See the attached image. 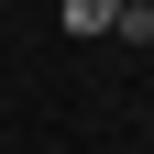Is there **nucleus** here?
Wrapping results in <instances>:
<instances>
[{
	"label": "nucleus",
	"instance_id": "f257e3e1",
	"mask_svg": "<svg viewBox=\"0 0 154 154\" xmlns=\"http://www.w3.org/2000/svg\"><path fill=\"white\" fill-rule=\"evenodd\" d=\"M66 11V33H110V0H55Z\"/></svg>",
	"mask_w": 154,
	"mask_h": 154
},
{
	"label": "nucleus",
	"instance_id": "f03ea898",
	"mask_svg": "<svg viewBox=\"0 0 154 154\" xmlns=\"http://www.w3.org/2000/svg\"><path fill=\"white\" fill-rule=\"evenodd\" d=\"M110 33H121V44H154V11H121V0H110Z\"/></svg>",
	"mask_w": 154,
	"mask_h": 154
},
{
	"label": "nucleus",
	"instance_id": "7ed1b4c3",
	"mask_svg": "<svg viewBox=\"0 0 154 154\" xmlns=\"http://www.w3.org/2000/svg\"><path fill=\"white\" fill-rule=\"evenodd\" d=\"M121 11H154V0H121Z\"/></svg>",
	"mask_w": 154,
	"mask_h": 154
}]
</instances>
